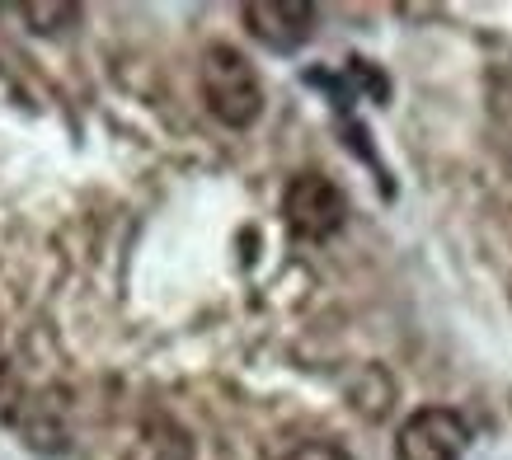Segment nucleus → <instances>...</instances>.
Instances as JSON below:
<instances>
[{
  "label": "nucleus",
  "mask_w": 512,
  "mask_h": 460,
  "mask_svg": "<svg viewBox=\"0 0 512 460\" xmlns=\"http://www.w3.org/2000/svg\"><path fill=\"white\" fill-rule=\"evenodd\" d=\"M24 19L33 24V33H57L66 24H76L80 10L76 5H24Z\"/></svg>",
  "instance_id": "7"
},
{
  "label": "nucleus",
  "mask_w": 512,
  "mask_h": 460,
  "mask_svg": "<svg viewBox=\"0 0 512 460\" xmlns=\"http://www.w3.org/2000/svg\"><path fill=\"white\" fill-rule=\"evenodd\" d=\"M19 437L38 456H62L71 446V404L66 390H43V395H24V409L15 418Z\"/></svg>",
  "instance_id": "5"
},
{
  "label": "nucleus",
  "mask_w": 512,
  "mask_h": 460,
  "mask_svg": "<svg viewBox=\"0 0 512 460\" xmlns=\"http://www.w3.org/2000/svg\"><path fill=\"white\" fill-rule=\"evenodd\" d=\"M188 456H193V442L174 428L170 418L146 423L141 442H132V451H127V460H188Z\"/></svg>",
  "instance_id": "6"
},
{
  "label": "nucleus",
  "mask_w": 512,
  "mask_h": 460,
  "mask_svg": "<svg viewBox=\"0 0 512 460\" xmlns=\"http://www.w3.org/2000/svg\"><path fill=\"white\" fill-rule=\"evenodd\" d=\"M198 90L207 113L226 127H254L264 113V85L259 71L249 66V57L231 43H212L198 62Z\"/></svg>",
  "instance_id": "1"
},
{
  "label": "nucleus",
  "mask_w": 512,
  "mask_h": 460,
  "mask_svg": "<svg viewBox=\"0 0 512 460\" xmlns=\"http://www.w3.org/2000/svg\"><path fill=\"white\" fill-rule=\"evenodd\" d=\"M470 446V423L447 404H428L409 414L395 432V456L400 460H461Z\"/></svg>",
  "instance_id": "3"
},
{
  "label": "nucleus",
  "mask_w": 512,
  "mask_h": 460,
  "mask_svg": "<svg viewBox=\"0 0 512 460\" xmlns=\"http://www.w3.org/2000/svg\"><path fill=\"white\" fill-rule=\"evenodd\" d=\"M240 19H245L249 38L273 52H296L315 33V5L306 0H249L240 5Z\"/></svg>",
  "instance_id": "4"
},
{
  "label": "nucleus",
  "mask_w": 512,
  "mask_h": 460,
  "mask_svg": "<svg viewBox=\"0 0 512 460\" xmlns=\"http://www.w3.org/2000/svg\"><path fill=\"white\" fill-rule=\"evenodd\" d=\"M282 460H353V456H348L339 442H301V446H292Z\"/></svg>",
  "instance_id": "9"
},
{
  "label": "nucleus",
  "mask_w": 512,
  "mask_h": 460,
  "mask_svg": "<svg viewBox=\"0 0 512 460\" xmlns=\"http://www.w3.org/2000/svg\"><path fill=\"white\" fill-rule=\"evenodd\" d=\"M19 409H24V385H19V371L10 367V357H0V423H15Z\"/></svg>",
  "instance_id": "8"
},
{
  "label": "nucleus",
  "mask_w": 512,
  "mask_h": 460,
  "mask_svg": "<svg viewBox=\"0 0 512 460\" xmlns=\"http://www.w3.org/2000/svg\"><path fill=\"white\" fill-rule=\"evenodd\" d=\"M282 216H287V226H292L296 240H334L348 221V198H343V188L329 179V174H296L287 193H282Z\"/></svg>",
  "instance_id": "2"
}]
</instances>
